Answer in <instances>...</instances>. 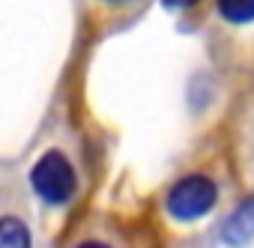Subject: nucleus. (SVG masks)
Here are the masks:
<instances>
[{
    "label": "nucleus",
    "mask_w": 254,
    "mask_h": 248,
    "mask_svg": "<svg viewBox=\"0 0 254 248\" xmlns=\"http://www.w3.org/2000/svg\"><path fill=\"white\" fill-rule=\"evenodd\" d=\"M215 197H218L215 183L203 174H191L177 180L174 188L168 191V212L177 221H197L215 206Z\"/></svg>",
    "instance_id": "1"
},
{
    "label": "nucleus",
    "mask_w": 254,
    "mask_h": 248,
    "mask_svg": "<svg viewBox=\"0 0 254 248\" xmlns=\"http://www.w3.org/2000/svg\"><path fill=\"white\" fill-rule=\"evenodd\" d=\"M30 186H33V191H36L45 203L60 206V203H66V200L72 197V191H75V171H72V165H69V159H66L63 153L51 150V153H45V156L33 165V171H30Z\"/></svg>",
    "instance_id": "2"
},
{
    "label": "nucleus",
    "mask_w": 254,
    "mask_h": 248,
    "mask_svg": "<svg viewBox=\"0 0 254 248\" xmlns=\"http://www.w3.org/2000/svg\"><path fill=\"white\" fill-rule=\"evenodd\" d=\"M221 239L230 245V248H242L254 239V194L245 197L230 215L227 221L221 224Z\"/></svg>",
    "instance_id": "3"
},
{
    "label": "nucleus",
    "mask_w": 254,
    "mask_h": 248,
    "mask_svg": "<svg viewBox=\"0 0 254 248\" xmlns=\"http://www.w3.org/2000/svg\"><path fill=\"white\" fill-rule=\"evenodd\" d=\"M0 248H30V230L21 218H0Z\"/></svg>",
    "instance_id": "4"
},
{
    "label": "nucleus",
    "mask_w": 254,
    "mask_h": 248,
    "mask_svg": "<svg viewBox=\"0 0 254 248\" xmlns=\"http://www.w3.org/2000/svg\"><path fill=\"white\" fill-rule=\"evenodd\" d=\"M218 12L230 24H251L254 21V0H218Z\"/></svg>",
    "instance_id": "5"
},
{
    "label": "nucleus",
    "mask_w": 254,
    "mask_h": 248,
    "mask_svg": "<svg viewBox=\"0 0 254 248\" xmlns=\"http://www.w3.org/2000/svg\"><path fill=\"white\" fill-rule=\"evenodd\" d=\"M194 0H165V6H174V9H183V6H191Z\"/></svg>",
    "instance_id": "6"
},
{
    "label": "nucleus",
    "mask_w": 254,
    "mask_h": 248,
    "mask_svg": "<svg viewBox=\"0 0 254 248\" xmlns=\"http://www.w3.org/2000/svg\"><path fill=\"white\" fill-rule=\"evenodd\" d=\"M78 248H111V245H105V242H96V239H90V242H81Z\"/></svg>",
    "instance_id": "7"
},
{
    "label": "nucleus",
    "mask_w": 254,
    "mask_h": 248,
    "mask_svg": "<svg viewBox=\"0 0 254 248\" xmlns=\"http://www.w3.org/2000/svg\"><path fill=\"white\" fill-rule=\"evenodd\" d=\"M111 3H120V0H111Z\"/></svg>",
    "instance_id": "8"
}]
</instances>
